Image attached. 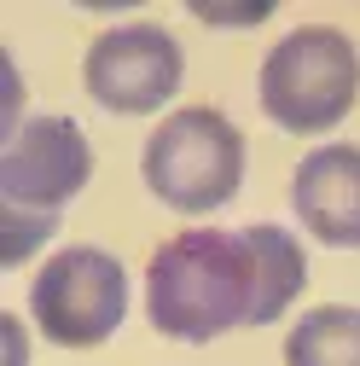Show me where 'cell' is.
I'll use <instances>...</instances> for the list:
<instances>
[{
	"instance_id": "4",
	"label": "cell",
	"mask_w": 360,
	"mask_h": 366,
	"mask_svg": "<svg viewBox=\"0 0 360 366\" xmlns=\"http://www.w3.org/2000/svg\"><path fill=\"white\" fill-rule=\"evenodd\" d=\"M29 314L47 343L59 349H94L105 343L122 314H128V273L111 250L94 244H70L47 256V267L29 285Z\"/></svg>"
},
{
	"instance_id": "1",
	"label": "cell",
	"mask_w": 360,
	"mask_h": 366,
	"mask_svg": "<svg viewBox=\"0 0 360 366\" xmlns=\"http://www.w3.org/2000/svg\"><path fill=\"white\" fill-rule=\"evenodd\" d=\"M146 314L174 343H209L256 314V256L244 233L186 227L146 267Z\"/></svg>"
},
{
	"instance_id": "7",
	"label": "cell",
	"mask_w": 360,
	"mask_h": 366,
	"mask_svg": "<svg viewBox=\"0 0 360 366\" xmlns=\"http://www.w3.org/2000/svg\"><path fill=\"white\" fill-rule=\"evenodd\" d=\"M291 209L320 244L360 250V146H320L291 174Z\"/></svg>"
},
{
	"instance_id": "8",
	"label": "cell",
	"mask_w": 360,
	"mask_h": 366,
	"mask_svg": "<svg viewBox=\"0 0 360 366\" xmlns=\"http://www.w3.org/2000/svg\"><path fill=\"white\" fill-rule=\"evenodd\" d=\"M244 244L256 256V314H250V326H274L308 285V256L285 227H244Z\"/></svg>"
},
{
	"instance_id": "5",
	"label": "cell",
	"mask_w": 360,
	"mask_h": 366,
	"mask_svg": "<svg viewBox=\"0 0 360 366\" xmlns=\"http://www.w3.org/2000/svg\"><path fill=\"white\" fill-rule=\"evenodd\" d=\"M180 70H186L180 41L163 24H116L87 47L81 87L94 105H105L116 117H146L174 99Z\"/></svg>"
},
{
	"instance_id": "9",
	"label": "cell",
	"mask_w": 360,
	"mask_h": 366,
	"mask_svg": "<svg viewBox=\"0 0 360 366\" xmlns=\"http://www.w3.org/2000/svg\"><path fill=\"white\" fill-rule=\"evenodd\" d=\"M285 366H360V308L326 302L285 337Z\"/></svg>"
},
{
	"instance_id": "6",
	"label": "cell",
	"mask_w": 360,
	"mask_h": 366,
	"mask_svg": "<svg viewBox=\"0 0 360 366\" xmlns=\"http://www.w3.org/2000/svg\"><path fill=\"white\" fill-rule=\"evenodd\" d=\"M87 174H94V146L70 117H29L6 134L0 152V204L53 215L64 209Z\"/></svg>"
},
{
	"instance_id": "3",
	"label": "cell",
	"mask_w": 360,
	"mask_h": 366,
	"mask_svg": "<svg viewBox=\"0 0 360 366\" xmlns=\"http://www.w3.org/2000/svg\"><path fill=\"white\" fill-rule=\"evenodd\" d=\"M140 169L157 204L180 215H209L244 187V134L215 105H186L151 128Z\"/></svg>"
},
{
	"instance_id": "2",
	"label": "cell",
	"mask_w": 360,
	"mask_h": 366,
	"mask_svg": "<svg viewBox=\"0 0 360 366\" xmlns=\"http://www.w3.org/2000/svg\"><path fill=\"white\" fill-rule=\"evenodd\" d=\"M360 99V53L331 24L291 29L261 59V111L285 134H326Z\"/></svg>"
},
{
	"instance_id": "10",
	"label": "cell",
	"mask_w": 360,
	"mask_h": 366,
	"mask_svg": "<svg viewBox=\"0 0 360 366\" xmlns=\"http://www.w3.org/2000/svg\"><path fill=\"white\" fill-rule=\"evenodd\" d=\"M0 209H6V227H12V239H6V262H24L41 239H47L53 233V215H35V209H12V204H0Z\"/></svg>"
}]
</instances>
